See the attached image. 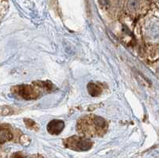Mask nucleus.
I'll return each mask as SVG.
<instances>
[{"label": "nucleus", "mask_w": 159, "mask_h": 158, "mask_svg": "<svg viewBox=\"0 0 159 158\" xmlns=\"http://www.w3.org/2000/svg\"><path fill=\"white\" fill-rule=\"evenodd\" d=\"M107 121L101 117L95 115H89L83 117L77 122L76 129L79 133L88 136H103L107 132Z\"/></svg>", "instance_id": "f257e3e1"}, {"label": "nucleus", "mask_w": 159, "mask_h": 158, "mask_svg": "<svg viewBox=\"0 0 159 158\" xmlns=\"http://www.w3.org/2000/svg\"><path fill=\"white\" fill-rule=\"evenodd\" d=\"M66 147L75 151H87L91 149L92 142L88 138L72 136L64 141Z\"/></svg>", "instance_id": "f03ea898"}, {"label": "nucleus", "mask_w": 159, "mask_h": 158, "mask_svg": "<svg viewBox=\"0 0 159 158\" xmlns=\"http://www.w3.org/2000/svg\"><path fill=\"white\" fill-rule=\"evenodd\" d=\"M12 92L25 100H34L40 95L39 88L36 85L34 87L31 85H18L12 88Z\"/></svg>", "instance_id": "7ed1b4c3"}, {"label": "nucleus", "mask_w": 159, "mask_h": 158, "mask_svg": "<svg viewBox=\"0 0 159 158\" xmlns=\"http://www.w3.org/2000/svg\"><path fill=\"white\" fill-rule=\"evenodd\" d=\"M65 128V122L62 120L54 119L49 122L47 126V130L50 134L57 135L61 133Z\"/></svg>", "instance_id": "20e7f679"}, {"label": "nucleus", "mask_w": 159, "mask_h": 158, "mask_svg": "<svg viewBox=\"0 0 159 158\" xmlns=\"http://www.w3.org/2000/svg\"><path fill=\"white\" fill-rule=\"evenodd\" d=\"M88 92L93 97H96L101 95L103 89L100 86L95 83H90L88 85Z\"/></svg>", "instance_id": "39448f33"}, {"label": "nucleus", "mask_w": 159, "mask_h": 158, "mask_svg": "<svg viewBox=\"0 0 159 158\" xmlns=\"http://www.w3.org/2000/svg\"><path fill=\"white\" fill-rule=\"evenodd\" d=\"M15 114V110L11 106H5L0 108V115H11Z\"/></svg>", "instance_id": "423d86ee"}, {"label": "nucleus", "mask_w": 159, "mask_h": 158, "mask_svg": "<svg viewBox=\"0 0 159 158\" xmlns=\"http://www.w3.org/2000/svg\"><path fill=\"white\" fill-rule=\"evenodd\" d=\"M24 122H25V126L30 129H34V130H38V125L35 123L34 121H33L30 119H24Z\"/></svg>", "instance_id": "0eeeda50"}, {"label": "nucleus", "mask_w": 159, "mask_h": 158, "mask_svg": "<svg viewBox=\"0 0 159 158\" xmlns=\"http://www.w3.org/2000/svg\"><path fill=\"white\" fill-rule=\"evenodd\" d=\"M33 158V157H32ZM34 158H42V156H37V157H34Z\"/></svg>", "instance_id": "6e6552de"}]
</instances>
